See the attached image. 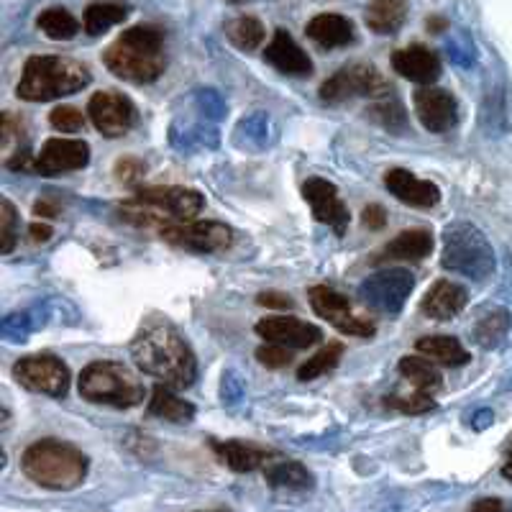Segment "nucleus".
Instances as JSON below:
<instances>
[{
	"mask_svg": "<svg viewBox=\"0 0 512 512\" xmlns=\"http://www.w3.org/2000/svg\"><path fill=\"white\" fill-rule=\"evenodd\" d=\"M131 356L141 372L159 379V384L172 390H187L198 377L195 354L182 333L167 320L146 323L131 344Z\"/></svg>",
	"mask_w": 512,
	"mask_h": 512,
	"instance_id": "nucleus-1",
	"label": "nucleus"
},
{
	"mask_svg": "<svg viewBox=\"0 0 512 512\" xmlns=\"http://www.w3.org/2000/svg\"><path fill=\"white\" fill-rule=\"evenodd\" d=\"M103 62L121 80L136 82V85L154 82L167 67L164 34L152 24L131 26L105 49Z\"/></svg>",
	"mask_w": 512,
	"mask_h": 512,
	"instance_id": "nucleus-2",
	"label": "nucleus"
},
{
	"mask_svg": "<svg viewBox=\"0 0 512 512\" xmlns=\"http://www.w3.org/2000/svg\"><path fill=\"white\" fill-rule=\"evenodd\" d=\"M21 469L34 484L52 492H70L88 477L90 461L80 448L59 438L36 441L21 454Z\"/></svg>",
	"mask_w": 512,
	"mask_h": 512,
	"instance_id": "nucleus-3",
	"label": "nucleus"
},
{
	"mask_svg": "<svg viewBox=\"0 0 512 512\" xmlns=\"http://www.w3.org/2000/svg\"><path fill=\"white\" fill-rule=\"evenodd\" d=\"M90 70L85 64L67 57L41 54L31 57L24 67V75L18 80L16 95L29 103H47V100L64 98V95L80 93L90 85Z\"/></svg>",
	"mask_w": 512,
	"mask_h": 512,
	"instance_id": "nucleus-4",
	"label": "nucleus"
},
{
	"mask_svg": "<svg viewBox=\"0 0 512 512\" xmlns=\"http://www.w3.org/2000/svg\"><path fill=\"white\" fill-rule=\"evenodd\" d=\"M77 390L82 400L93 405H111V408L128 410L144 402V382L139 374L131 372L121 361H93L82 369L77 379Z\"/></svg>",
	"mask_w": 512,
	"mask_h": 512,
	"instance_id": "nucleus-5",
	"label": "nucleus"
},
{
	"mask_svg": "<svg viewBox=\"0 0 512 512\" xmlns=\"http://www.w3.org/2000/svg\"><path fill=\"white\" fill-rule=\"evenodd\" d=\"M443 267L482 280L495 269V254L479 228L469 223H456L446 228V236H443Z\"/></svg>",
	"mask_w": 512,
	"mask_h": 512,
	"instance_id": "nucleus-6",
	"label": "nucleus"
},
{
	"mask_svg": "<svg viewBox=\"0 0 512 512\" xmlns=\"http://www.w3.org/2000/svg\"><path fill=\"white\" fill-rule=\"evenodd\" d=\"M387 93H390V82L384 80L374 64L364 62L346 64L320 85V100L331 105L349 98H382Z\"/></svg>",
	"mask_w": 512,
	"mask_h": 512,
	"instance_id": "nucleus-7",
	"label": "nucleus"
},
{
	"mask_svg": "<svg viewBox=\"0 0 512 512\" xmlns=\"http://www.w3.org/2000/svg\"><path fill=\"white\" fill-rule=\"evenodd\" d=\"M13 379L39 395L64 397L70 392V369L52 354H31L13 364Z\"/></svg>",
	"mask_w": 512,
	"mask_h": 512,
	"instance_id": "nucleus-8",
	"label": "nucleus"
},
{
	"mask_svg": "<svg viewBox=\"0 0 512 512\" xmlns=\"http://www.w3.org/2000/svg\"><path fill=\"white\" fill-rule=\"evenodd\" d=\"M308 300L313 305L315 313L320 318H326L336 331H341L344 336L354 338H372L377 333V326H374L369 318H361L354 308H351L349 297L336 292L328 285H315L308 290Z\"/></svg>",
	"mask_w": 512,
	"mask_h": 512,
	"instance_id": "nucleus-9",
	"label": "nucleus"
},
{
	"mask_svg": "<svg viewBox=\"0 0 512 512\" xmlns=\"http://www.w3.org/2000/svg\"><path fill=\"white\" fill-rule=\"evenodd\" d=\"M159 236L169 244L198 254H216L233 244V231L216 221H169L159 228Z\"/></svg>",
	"mask_w": 512,
	"mask_h": 512,
	"instance_id": "nucleus-10",
	"label": "nucleus"
},
{
	"mask_svg": "<svg viewBox=\"0 0 512 512\" xmlns=\"http://www.w3.org/2000/svg\"><path fill=\"white\" fill-rule=\"evenodd\" d=\"M88 116L105 139H121L136 123V108L126 95L116 90L95 93L88 103Z\"/></svg>",
	"mask_w": 512,
	"mask_h": 512,
	"instance_id": "nucleus-11",
	"label": "nucleus"
},
{
	"mask_svg": "<svg viewBox=\"0 0 512 512\" xmlns=\"http://www.w3.org/2000/svg\"><path fill=\"white\" fill-rule=\"evenodd\" d=\"M136 200L152 205L154 210H159L164 218L169 221H195V218L203 213L205 198L198 190H190V187H141L136 192Z\"/></svg>",
	"mask_w": 512,
	"mask_h": 512,
	"instance_id": "nucleus-12",
	"label": "nucleus"
},
{
	"mask_svg": "<svg viewBox=\"0 0 512 512\" xmlns=\"http://www.w3.org/2000/svg\"><path fill=\"white\" fill-rule=\"evenodd\" d=\"M90 164V144L82 139H49L36 154V172L44 177L67 175Z\"/></svg>",
	"mask_w": 512,
	"mask_h": 512,
	"instance_id": "nucleus-13",
	"label": "nucleus"
},
{
	"mask_svg": "<svg viewBox=\"0 0 512 512\" xmlns=\"http://www.w3.org/2000/svg\"><path fill=\"white\" fill-rule=\"evenodd\" d=\"M303 198L313 210L315 221L333 228L338 236H344L346 228H349V208L344 205L333 182L323 180V177H310L303 185Z\"/></svg>",
	"mask_w": 512,
	"mask_h": 512,
	"instance_id": "nucleus-14",
	"label": "nucleus"
},
{
	"mask_svg": "<svg viewBox=\"0 0 512 512\" xmlns=\"http://www.w3.org/2000/svg\"><path fill=\"white\" fill-rule=\"evenodd\" d=\"M410 292H413V277L402 269L374 274L359 287L364 303L372 305L374 310H382V313H397L405 305Z\"/></svg>",
	"mask_w": 512,
	"mask_h": 512,
	"instance_id": "nucleus-15",
	"label": "nucleus"
},
{
	"mask_svg": "<svg viewBox=\"0 0 512 512\" xmlns=\"http://www.w3.org/2000/svg\"><path fill=\"white\" fill-rule=\"evenodd\" d=\"M256 336L264 338L267 344H280L287 349H310L323 338V333L318 326L295 315H269L256 323Z\"/></svg>",
	"mask_w": 512,
	"mask_h": 512,
	"instance_id": "nucleus-16",
	"label": "nucleus"
},
{
	"mask_svg": "<svg viewBox=\"0 0 512 512\" xmlns=\"http://www.w3.org/2000/svg\"><path fill=\"white\" fill-rule=\"evenodd\" d=\"M413 105L423 128H428L431 134H446L448 128L456 126L459 105H456V98L448 90L436 88V85L420 88L415 93Z\"/></svg>",
	"mask_w": 512,
	"mask_h": 512,
	"instance_id": "nucleus-17",
	"label": "nucleus"
},
{
	"mask_svg": "<svg viewBox=\"0 0 512 512\" xmlns=\"http://www.w3.org/2000/svg\"><path fill=\"white\" fill-rule=\"evenodd\" d=\"M384 187L410 208H436L441 203V187L433 185L431 180H420L408 169L384 172Z\"/></svg>",
	"mask_w": 512,
	"mask_h": 512,
	"instance_id": "nucleus-18",
	"label": "nucleus"
},
{
	"mask_svg": "<svg viewBox=\"0 0 512 512\" xmlns=\"http://www.w3.org/2000/svg\"><path fill=\"white\" fill-rule=\"evenodd\" d=\"M392 67H395L397 75L410 82H418L423 88L433 85L441 77V59L425 44H410L405 49H397L392 54Z\"/></svg>",
	"mask_w": 512,
	"mask_h": 512,
	"instance_id": "nucleus-19",
	"label": "nucleus"
},
{
	"mask_svg": "<svg viewBox=\"0 0 512 512\" xmlns=\"http://www.w3.org/2000/svg\"><path fill=\"white\" fill-rule=\"evenodd\" d=\"M264 57H267V62L272 64L274 70H280L282 75L305 77L313 72V59L303 52V47H300L285 29L274 31Z\"/></svg>",
	"mask_w": 512,
	"mask_h": 512,
	"instance_id": "nucleus-20",
	"label": "nucleus"
},
{
	"mask_svg": "<svg viewBox=\"0 0 512 512\" xmlns=\"http://www.w3.org/2000/svg\"><path fill=\"white\" fill-rule=\"evenodd\" d=\"M466 290L456 282L438 280L420 300V310L433 320H451L466 308Z\"/></svg>",
	"mask_w": 512,
	"mask_h": 512,
	"instance_id": "nucleus-21",
	"label": "nucleus"
},
{
	"mask_svg": "<svg viewBox=\"0 0 512 512\" xmlns=\"http://www.w3.org/2000/svg\"><path fill=\"white\" fill-rule=\"evenodd\" d=\"M433 236L425 228H410V231L397 233L390 244L384 246L379 259L382 262H423L425 256H431Z\"/></svg>",
	"mask_w": 512,
	"mask_h": 512,
	"instance_id": "nucleus-22",
	"label": "nucleus"
},
{
	"mask_svg": "<svg viewBox=\"0 0 512 512\" xmlns=\"http://www.w3.org/2000/svg\"><path fill=\"white\" fill-rule=\"evenodd\" d=\"M213 451L218 454V459L233 469V472L246 474V472H259L267 466V461L272 459V451L259 446H251L244 441H216L213 443Z\"/></svg>",
	"mask_w": 512,
	"mask_h": 512,
	"instance_id": "nucleus-23",
	"label": "nucleus"
},
{
	"mask_svg": "<svg viewBox=\"0 0 512 512\" xmlns=\"http://www.w3.org/2000/svg\"><path fill=\"white\" fill-rule=\"evenodd\" d=\"M308 36L326 49L346 47L354 41V24L346 16L338 13H320V16L310 18L308 21Z\"/></svg>",
	"mask_w": 512,
	"mask_h": 512,
	"instance_id": "nucleus-24",
	"label": "nucleus"
},
{
	"mask_svg": "<svg viewBox=\"0 0 512 512\" xmlns=\"http://www.w3.org/2000/svg\"><path fill=\"white\" fill-rule=\"evenodd\" d=\"M264 479L277 489H290V492H305L313 487V474L305 469L300 461L285 459V456L274 454L262 469Z\"/></svg>",
	"mask_w": 512,
	"mask_h": 512,
	"instance_id": "nucleus-25",
	"label": "nucleus"
},
{
	"mask_svg": "<svg viewBox=\"0 0 512 512\" xmlns=\"http://www.w3.org/2000/svg\"><path fill=\"white\" fill-rule=\"evenodd\" d=\"M415 349L425 359H431L433 364H443V367H464L472 359L469 351L461 346L459 338L454 336H423L418 338Z\"/></svg>",
	"mask_w": 512,
	"mask_h": 512,
	"instance_id": "nucleus-26",
	"label": "nucleus"
},
{
	"mask_svg": "<svg viewBox=\"0 0 512 512\" xmlns=\"http://www.w3.org/2000/svg\"><path fill=\"white\" fill-rule=\"evenodd\" d=\"M149 413L154 418L169 420V423H190L195 418V405L182 400L172 387L157 384L152 392V400H149Z\"/></svg>",
	"mask_w": 512,
	"mask_h": 512,
	"instance_id": "nucleus-27",
	"label": "nucleus"
},
{
	"mask_svg": "<svg viewBox=\"0 0 512 512\" xmlns=\"http://www.w3.org/2000/svg\"><path fill=\"white\" fill-rule=\"evenodd\" d=\"M408 16V0H372L367 8V26L374 34H395Z\"/></svg>",
	"mask_w": 512,
	"mask_h": 512,
	"instance_id": "nucleus-28",
	"label": "nucleus"
},
{
	"mask_svg": "<svg viewBox=\"0 0 512 512\" xmlns=\"http://www.w3.org/2000/svg\"><path fill=\"white\" fill-rule=\"evenodd\" d=\"M400 374L413 384L418 392H425V395H433L436 390H441V372L436 369L431 359L425 356H402L400 359Z\"/></svg>",
	"mask_w": 512,
	"mask_h": 512,
	"instance_id": "nucleus-29",
	"label": "nucleus"
},
{
	"mask_svg": "<svg viewBox=\"0 0 512 512\" xmlns=\"http://www.w3.org/2000/svg\"><path fill=\"white\" fill-rule=\"evenodd\" d=\"M36 26L52 41H70L80 31L77 18L70 11H64V8H47V11H41V16L36 18Z\"/></svg>",
	"mask_w": 512,
	"mask_h": 512,
	"instance_id": "nucleus-30",
	"label": "nucleus"
},
{
	"mask_svg": "<svg viewBox=\"0 0 512 512\" xmlns=\"http://www.w3.org/2000/svg\"><path fill=\"white\" fill-rule=\"evenodd\" d=\"M128 16L126 6H121V3H93V6L85 11V31H88L90 36H100L105 34L108 29H113V26L123 24Z\"/></svg>",
	"mask_w": 512,
	"mask_h": 512,
	"instance_id": "nucleus-31",
	"label": "nucleus"
},
{
	"mask_svg": "<svg viewBox=\"0 0 512 512\" xmlns=\"http://www.w3.org/2000/svg\"><path fill=\"white\" fill-rule=\"evenodd\" d=\"M344 351L346 346L341 344V341H333V344L323 346L318 354L310 356L303 367L297 369V379H300V382H313V379L323 377V374H328L331 369L338 367V361H341Z\"/></svg>",
	"mask_w": 512,
	"mask_h": 512,
	"instance_id": "nucleus-32",
	"label": "nucleus"
},
{
	"mask_svg": "<svg viewBox=\"0 0 512 512\" xmlns=\"http://www.w3.org/2000/svg\"><path fill=\"white\" fill-rule=\"evenodd\" d=\"M507 328H510V315H507V310L495 308L479 318L474 333H477L479 344H482L484 349H489V346L500 344V338L505 336Z\"/></svg>",
	"mask_w": 512,
	"mask_h": 512,
	"instance_id": "nucleus-33",
	"label": "nucleus"
},
{
	"mask_svg": "<svg viewBox=\"0 0 512 512\" xmlns=\"http://www.w3.org/2000/svg\"><path fill=\"white\" fill-rule=\"evenodd\" d=\"M228 39H231L239 49H246V52H251V49L262 47L264 26L259 24L256 18L241 16V18H236L231 26H228Z\"/></svg>",
	"mask_w": 512,
	"mask_h": 512,
	"instance_id": "nucleus-34",
	"label": "nucleus"
},
{
	"mask_svg": "<svg viewBox=\"0 0 512 512\" xmlns=\"http://www.w3.org/2000/svg\"><path fill=\"white\" fill-rule=\"evenodd\" d=\"M387 408H395L405 415H423V413H431V410L436 408V402L431 400V395L415 390L413 395L387 397Z\"/></svg>",
	"mask_w": 512,
	"mask_h": 512,
	"instance_id": "nucleus-35",
	"label": "nucleus"
},
{
	"mask_svg": "<svg viewBox=\"0 0 512 512\" xmlns=\"http://www.w3.org/2000/svg\"><path fill=\"white\" fill-rule=\"evenodd\" d=\"M16 246V208L8 198L0 200V254H11Z\"/></svg>",
	"mask_w": 512,
	"mask_h": 512,
	"instance_id": "nucleus-36",
	"label": "nucleus"
},
{
	"mask_svg": "<svg viewBox=\"0 0 512 512\" xmlns=\"http://www.w3.org/2000/svg\"><path fill=\"white\" fill-rule=\"evenodd\" d=\"M49 123L57 131H62V134H77V131L85 128V113L72 108V105H59V108L49 113Z\"/></svg>",
	"mask_w": 512,
	"mask_h": 512,
	"instance_id": "nucleus-37",
	"label": "nucleus"
},
{
	"mask_svg": "<svg viewBox=\"0 0 512 512\" xmlns=\"http://www.w3.org/2000/svg\"><path fill=\"white\" fill-rule=\"evenodd\" d=\"M369 113H372V118H377L384 128H390V131L405 126V111H402V105L397 103V100L384 98L382 103L374 105Z\"/></svg>",
	"mask_w": 512,
	"mask_h": 512,
	"instance_id": "nucleus-38",
	"label": "nucleus"
},
{
	"mask_svg": "<svg viewBox=\"0 0 512 512\" xmlns=\"http://www.w3.org/2000/svg\"><path fill=\"white\" fill-rule=\"evenodd\" d=\"M256 359H259V364L267 369H282L292 361V349L280 344H267L262 346V349H256Z\"/></svg>",
	"mask_w": 512,
	"mask_h": 512,
	"instance_id": "nucleus-39",
	"label": "nucleus"
},
{
	"mask_svg": "<svg viewBox=\"0 0 512 512\" xmlns=\"http://www.w3.org/2000/svg\"><path fill=\"white\" fill-rule=\"evenodd\" d=\"M144 162H139V159H121V162L116 164V175L118 180L126 182V185H136V182L141 180V175H144Z\"/></svg>",
	"mask_w": 512,
	"mask_h": 512,
	"instance_id": "nucleus-40",
	"label": "nucleus"
},
{
	"mask_svg": "<svg viewBox=\"0 0 512 512\" xmlns=\"http://www.w3.org/2000/svg\"><path fill=\"white\" fill-rule=\"evenodd\" d=\"M361 223L369 231H379V228L387 226V213H384L382 205H367L364 213H361Z\"/></svg>",
	"mask_w": 512,
	"mask_h": 512,
	"instance_id": "nucleus-41",
	"label": "nucleus"
},
{
	"mask_svg": "<svg viewBox=\"0 0 512 512\" xmlns=\"http://www.w3.org/2000/svg\"><path fill=\"white\" fill-rule=\"evenodd\" d=\"M469 512H512V505H507L500 497H479Z\"/></svg>",
	"mask_w": 512,
	"mask_h": 512,
	"instance_id": "nucleus-42",
	"label": "nucleus"
},
{
	"mask_svg": "<svg viewBox=\"0 0 512 512\" xmlns=\"http://www.w3.org/2000/svg\"><path fill=\"white\" fill-rule=\"evenodd\" d=\"M259 305H267V308H292V300L285 292H262Z\"/></svg>",
	"mask_w": 512,
	"mask_h": 512,
	"instance_id": "nucleus-43",
	"label": "nucleus"
},
{
	"mask_svg": "<svg viewBox=\"0 0 512 512\" xmlns=\"http://www.w3.org/2000/svg\"><path fill=\"white\" fill-rule=\"evenodd\" d=\"M52 233V226H47V223H31L29 226V236L34 244H47L52 239Z\"/></svg>",
	"mask_w": 512,
	"mask_h": 512,
	"instance_id": "nucleus-44",
	"label": "nucleus"
},
{
	"mask_svg": "<svg viewBox=\"0 0 512 512\" xmlns=\"http://www.w3.org/2000/svg\"><path fill=\"white\" fill-rule=\"evenodd\" d=\"M34 213H36V216H44V218H57L59 216V208L54 203H47V200H41V203H36Z\"/></svg>",
	"mask_w": 512,
	"mask_h": 512,
	"instance_id": "nucleus-45",
	"label": "nucleus"
},
{
	"mask_svg": "<svg viewBox=\"0 0 512 512\" xmlns=\"http://www.w3.org/2000/svg\"><path fill=\"white\" fill-rule=\"evenodd\" d=\"M502 477L510 479V482H512V448H510V451H507L505 464H502Z\"/></svg>",
	"mask_w": 512,
	"mask_h": 512,
	"instance_id": "nucleus-46",
	"label": "nucleus"
}]
</instances>
